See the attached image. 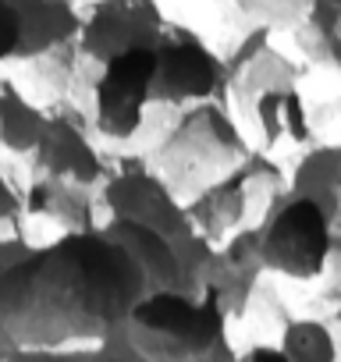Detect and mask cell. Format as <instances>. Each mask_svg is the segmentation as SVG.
Instances as JSON below:
<instances>
[{
	"label": "cell",
	"mask_w": 341,
	"mask_h": 362,
	"mask_svg": "<svg viewBox=\"0 0 341 362\" xmlns=\"http://www.w3.org/2000/svg\"><path fill=\"white\" fill-rule=\"evenodd\" d=\"M18 351H15V344L4 337V327H0V358H15Z\"/></svg>",
	"instance_id": "cell-24"
},
{
	"label": "cell",
	"mask_w": 341,
	"mask_h": 362,
	"mask_svg": "<svg viewBox=\"0 0 341 362\" xmlns=\"http://www.w3.org/2000/svg\"><path fill=\"white\" fill-rule=\"evenodd\" d=\"M22 192L11 185V177L0 170V231H15L22 228Z\"/></svg>",
	"instance_id": "cell-21"
},
{
	"label": "cell",
	"mask_w": 341,
	"mask_h": 362,
	"mask_svg": "<svg viewBox=\"0 0 341 362\" xmlns=\"http://www.w3.org/2000/svg\"><path fill=\"white\" fill-rule=\"evenodd\" d=\"M270 36L274 33L267 25H253L224 64L228 100L235 103L238 117L260 132L267 149L277 142L309 139V110L299 93V71L274 50Z\"/></svg>",
	"instance_id": "cell-2"
},
{
	"label": "cell",
	"mask_w": 341,
	"mask_h": 362,
	"mask_svg": "<svg viewBox=\"0 0 341 362\" xmlns=\"http://www.w3.org/2000/svg\"><path fill=\"white\" fill-rule=\"evenodd\" d=\"M33 249V242H29V235H25V228H15V231H0V270L4 267H11L18 256H25Z\"/></svg>",
	"instance_id": "cell-22"
},
{
	"label": "cell",
	"mask_w": 341,
	"mask_h": 362,
	"mask_svg": "<svg viewBox=\"0 0 341 362\" xmlns=\"http://www.w3.org/2000/svg\"><path fill=\"white\" fill-rule=\"evenodd\" d=\"M284 170L263 149H249L221 177L196 189L192 199H185V210L210 242H221L245 224H260L267 206L284 192Z\"/></svg>",
	"instance_id": "cell-7"
},
{
	"label": "cell",
	"mask_w": 341,
	"mask_h": 362,
	"mask_svg": "<svg viewBox=\"0 0 341 362\" xmlns=\"http://www.w3.org/2000/svg\"><path fill=\"white\" fill-rule=\"evenodd\" d=\"M337 242L334 217L309 196L281 192L260 221V263L291 281L323 277Z\"/></svg>",
	"instance_id": "cell-6"
},
{
	"label": "cell",
	"mask_w": 341,
	"mask_h": 362,
	"mask_svg": "<svg viewBox=\"0 0 341 362\" xmlns=\"http://www.w3.org/2000/svg\"><path fill=\"white\" fill-rule=\"evenodd\" d=\"M238 8L253 18V25H267L270 33L277 29H295V22L306 15L309 0H238Z\"/></svg>",
	"instance_id": "cell-20"
},
{
	"label": "cell",
	"mask_w": 341,
	"mask_h": 362,
	"mask_svg": "<svg viewBox=\"0 0 341 362\" xmlns=\"http://www.w3.org/2000/svg\"><path fill=\"white\" fill-rule=\"evenodd\" d=\"M334 323H341V302H337V309H334Z\"/></svg>",
	"instance_id": "cell-25"
},
{
	"label": "cell",
	"mask_w": 341,
	"mask_h": 362,
	"mask_svg": "<svg viewBox=\"0 0 341 362\" xmlns=\"http://www.w3.org/2000/svg\"><path fill=\"white\" fill-rule=\"evenodd\" d=\"M100 228L139 259L149 288H189V277H185V267H182L175 245L156 228H149L135 217H107V221H100Z\"/></svg>",
	"instance_id": "cell-15"
},
{
	"label": "cell",
	"mask_w": 341,
	"mask_h": 362,
	"mask_svg": "<svg viewBox=\"0 0 341 362\" xmlns=\"http://www.w3.org/2000/svg\"><path fill=\"white\" fill-rule=\"evenodd\" d=\"M146 288L139 259L100 224L61 231L0 270V327L18 355L96 351Z\"/></svg>",
	"instance_id": "cell-1"
},
{
	"label": "cell",
	"mask_w": 341,
	"mask_h": 362,
	"mask_svg": "<svg viewBox=\"0 0 341 362\" xmlns=\"http://www.w3.org/2000/svg\"><path fill=\"white\" fill-rule=\"evenodd\" d=\"M29 167L40 174L79 181V185H89V189H100V181L110 170L86 128L79 103H68V100L54 103V110L47 114V128L36 149L29 153Z\"/></svg>",
	"instance_id": "cell-12"
},
{
	"label": "cell",
	"mask_w": 341,
	"mask_h": 362,
	"mask_svg": "<svg viewBox=\"0 0 341 362\" xmlns=\"http://www.w3.org/2000/svg\"><path fill=\"white\" fill-rule=\"evenodd\" d=\"M156 43V40H153ZM153 43H132L117 54H110L86 93L93 128L114 142H125L139 135L146 110H149V86H153Z\"/></svg>",
	"instance_id": "cell-11"
},
{
	"label": "cell",
	"mask_w": 341,
	"mask_h": 362,
	"mask_svg": "<svg viewBox=\"0 0 341 362\" xmlns=\"http://www.w3.org/2000/svg\"><path fill=\"white\" fill-rule=\"evenodd\" d=\"M79 25L75 0H0V71L18 68L15 82L25 89L54 50L75 43Z\"/></svg>",
	"instance_id": "cell-10"
},
{
	"label": "cell",
	"mask_w": 341,
	"mask_h": 362,
	"mask_svg": "<svg viewBox=\"0 0 341 362\" xmlns=\"http://www.w3.org/2000/svg\"><path fill=\"white\" fill-rule=\"evenodd\" d=\"M337 167H341V142H323L302 153V160L295 163L284 192L295 196H309L313 203H320L334 224H341V185H337Z\"/></svg>",
	"instance_id": "cell-17"
},
{
	"label": "cell",
	"mask_w": 341,
	"mask_h": 362,
	"mask_svg": "<svg viewBox=\"0 0 341 362\" xmlns=\"http://www.w3.org/2000/svg\"><path fill=\"white\" fill-rule=\"evenodd\" d=\"M260 274H263V263H260V224H245V228L231 231L228 238L214 242V252H210V263L203 270L200 288L210 291L221 302L228 320H235V316H242L253 305V295L260 288Z\"/></svg>",
	"instance_id": "cell-13"
},
{
	"label": "cell",
	"mask_w": 341,
	"mask_h": 362,
	"mask_svg": "<svg viewBox=\"0 0 341 362\" xmlns=\"http://www.w3.org/2000/svg\"><path fill=\"white\" fill-rule=\"evenodd\" d=\"M253 146L242 135L238 117L228 110V100H200L182 107L156 146V163L170 189H192L196 177L210 185L228 167H235ZM200 185V189H203Z\"/></svg>",
	"instance_id": "cell-5"
},
{
	"label": "cell",
	"mask_w": 341,
	"mask_h": 362,
	"mask_svg": "<svg viewBox=\"0 0 341 362\" xmlns=\"http://www.w3.org/2000/svg\"><path fill=\"white\" fill-rule=\"evenodd\" d=\"M306 61L330 68L341 78V0H309L306 15L291 29Z\"/></svg>",
	"instance_id": "cell-18"
},
{
	"label": "cell",
	"mask_w": 341,
	"mask_h": 362,
	"mask_svg": "<svg viewBox=\"0 0 341 362\" xmlns=\"http://www.w3.org/2000/svg\"><path fill=\"white\" fill-rule=\"evenodd\" d=\"M47 114L43 103H36L8 71H0V149L29 156L47 128Z\"/></svg>",
	"instance_id": "cell-16"
},
{
	"label": "cell",
	"mask_w": 341,
	"mask_h": 362,
	"mask_svg": "<svg viewBox=\"0 0 341 362\" xmlns=\"http://www.w3.org/2000/svg\"><path fill=\"white\" fill-rule=\"evenodd\" d=\"M245 358H284V355H281V344H253Z\"/></svg>",
	"instance_id": "cell-23"
},
{
	"label": "cell",
	"mask_w": 341,
	"mask_h": 362,
	"mask_svg": "<svg viewBox=\"0 0 341 362\" xmlns=\"http://www.w3.org/2000/svg\"><path fill=\"white\" fill-rule=\"evenodd\" d=\"M100 199V221L107 217H135L149 228H156L170 245H175L189 288L196 291L203 281V270L210 263L214 242L192 224L185 203L178 199V192L167 185V177L160 170H153L146 160L128 156L121 160L114 170H107V177L96 189Z\"/></svg>",
	"instance_id": "cell-4"
},
{
	"label": "cell",
	"mask_w": 341,
	"mask_h": 362,
	"mask_svg": "<svg viewBox=\"0 0 341 362\" xmlns=\"http://www.w3.org/2000/svg\"><path fill=\"white\" fill-rule=\"evenodd\" d=\"M281 355L291 362H330L337 358V344L334 334L323 320L302 316V320H288L281 330Z\"/></svg>",
	"instance_id": "cell-19"
},
{
	"label": "cell",
	"mask_w": 341,
	"mask_h": 362,
	"mask_svg": "<svg viewBox=\"0 0 341 362\" xmlns=\"http://www.w3.org/2000/svg\"><path fill=\"white\" fill-rule=\"evenodd\" d=\"M163 25L167 15L156 0H93L82 11L75 36V78L68 96H75V103L82 107L96 68L132 43H153Z\"/></svg>",
	"instance_id": "cell-8"
},
{
	"label": "cell",
	"mask_w": 341,
	"mask_h": 362,
	"mask_svg": "<svg viewBox=\"0 0 341 362\" xmlns=\"http://www.w3.org/2000/svg\"><path fill=\"white\" fill-rule=\"evenodd\" d=\"M125 337L135 358L153 362L235 358L228 344V313L203 288H146L125 320Z\"/></svg>",
	"instance_id": "cell-3"
},
{
	"label": "cell",
	"mask_w": 341,
	"mask_h": 362,
	"mask_svg": "<svg viewBox=\"0 0 341 362\" xmlns=\"http://www.w3.org/2000/svg\"><path fill=\"white\" fill-rule=\"evenodd\" d=\"M29 217L57 224L61 231L96 228L100 224V199H96V189H89V185L33 170L29 185L22 192V221H29Z\"/></svg>",
	"instance_id": "cell-14"
},
{
	"label": "cell",
	"mask_w": 341,
	"mask_h": 362,
	"mask_svg": "<svg viewBox=\"0 0 341 362\" xmlns=\"http://www.w3.org/2000/svg\"><path fill=\"white\" fill-rule=\"evenodd\" d=\"M153 57L156 64H153L149 107L182 110L200 100H228L224 61L189 25L167 22L153 43Z\"/></svg>",
	"instance_id": "cell-9"
}]
</instances>
